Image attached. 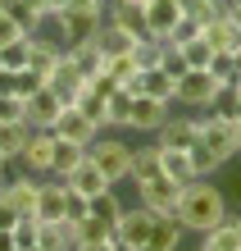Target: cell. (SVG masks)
<instances>
[{"mask_svg": "<svg viewBox=\"0 0 241 251\" xmlns=\"http://www.w3.org/2000/svg\"><path fill=\"white\" fill-rule=\"evenodd\" d=\"M228 192H223L214 178H191L182 187V197H177V224L187 233H205L214 228L219 219H228Z\"/></svg>", "mask_w": 241, "mask_h": 251, "instance_id": "6da1fadb", "label": "cell"}, {"mask_svg": "<svg viewBox=\"0 0 241 251\" xmlns=\"http://www.w3.org/2000/svg\"><path fill=\"white\" fill-rule=\"evenodd\" d=\"M87 160H91L110 183H123L128 169H132V146L123 137H96L91 146H87Z\"/></svg>", "mask_w": 241, "mask_h": 251, "instance_id": "7a4b0ae2", "label": "cell"}, {"mask_svg": "<svg viewBox=\"0 0 241 251\" xmlns=\"http://www.w3.org/2000/svg\"><path fill=\"white\" fill-rule=\"evenodd\" d=\"M150 224H155V210H146V205H123V215H118V224H114V242L128 247V251H146Z\"/></svg>", "mask_w": 241, "mask_h": 251, "instance_id": "3957f363", "label": "cell"}, {"mask_svg": "<svg viewBox=\"0 0 241 251\" xmlns=\"http://www.w3.org/2000/svg\"><path fill=\"white\" fill-rule=\"evenodd\" d=\"M214 92H219V82H214V73H209V69H187L182 78H177V105L191 110V114L209 110Z\"/></svg>", "mask_w": 241, "mask_h": 251, "instance_id": "277c9868", "label": "cell"}, {"mask_svg": "<svg viewBox=\"0 0 241 251\" xmlns=\"http://www.w3.org/2000/svg\"><path fill=\"white\" fill-rule=\"evenodd\" d=\"M196 142L209 146L223 165L237 160V124H219V119H209V114H196Z\"/></svg>", "mask_w": 241, "mask_h": 251, "instance_id": "5b68a950", "label": "cell"}, {"mask_svg": "<svg viewBox=\"0 0 241 251\" xmlns=\"http://www.w3.org/2000/svg\"><path fill=\"white\" fill-rule=\"evenodd\" d=\"M177 197H182V183H173L169 174H155V178L137 183V205L155 215H177Z\"/></svg>", "mask_w": 241, "mask_h": 251, "instance_id": "8992f818", "label": "cell"}, {"mask_svg": "<svg viewBox=\"0 0 241 251\" xmlns=\"http://www.w3.org/2000/svg\"><path fill=\"white\" fill-rule=\"evenodd\" d=\"M105 14H68V9H59L50 14V23H55V37H59V46H82V41H96V27H100Z\"/></svg>", "mask_w": 241, "mask_h": 251, "instance_id": "52a82bcc", "label": "cell"}, {"mask_svg": "<svg viewBox=\"0 0 241 251\" xmlns=\"http://www.w3.org/2000/svg\"><path fill=\"white\" fill-rule=\"evenodd\" d=\"M23 174H37V178H50V165H55V132L50 128H37L23 146Z\"/></svg>", "mask_w": 241, "mask_h": 251, "instance_id": "ba28073f", "label": "cell"}, {"mask_svg": "<svg viewBox=\"0 0 241 251\" xmlns=\"http://www.w3.org/2000/svg\"><path fill=\"white\" fill-rule=\"evenodd\" d=\"M37 197H41V178H37V174H14V178L0 183V201H9L19 215L37 219Z\"/></svg>", "mask_w": 241, "mask_h": 251, "instance_id": "9c48e42d", "label": "cell"}, {"mask_svg": "<svg viewBox=\"0 0 241 251\" xmlns=\"http://www.w3.org/2000/svg\"><path fill=\"white\" fill-rule=\"evenodd\" d=\"M46 87H50V92H55L59 100H64V105H73V100L82 96V87H87V78H82V69L73 64V55H68V50L59 55V64H55V69L46 73Z\"/></svg>", "mask_w": 241, "mask_h": 251, "instance_id": "30bf717a", "label": "cell"}, {"mask_svg": "<svg viewBox=\"0 0 241 251\" xmlns=\"http://www.w3.org/2000/svg\"><path fill=\"white\" fill-rule=\"evenodd\" d=\"M50 132H55L59 142H78V146H91V142L100 137V128L87 119L78 105H64V110H59V119L50 124Z\"/></svg>", "mask_w": 241, "mask_h": 251, "instance_id": "8fae6325", "label": "cell"}, {"mask_svg": "<svg viewBox=\"0 0 241 251\" xmlns=\"http://www.w3.org/2000/svg\"><path fill=\"white\" fill-rule=\"evenodd\" d=\"M59 55H64V46H59V37H46V32H32V46H27V73L46 87V73L59 64Z\"/></svg>", "mask_w": 241, "mask_h": 251, "instance_id": "7c38bea8", "label": "cell"}, {"mask_svg": "<svg viewBox=\"0 0 241 251\" xmlns=\"http://www.w3.org/2000/svg\"><path fill=\"white\" fill-rule=\"evenodd\" d=\"M155 146H164V151H191L196 146V114H169L164 128L155 132Z\"/></svg>", "mask_w": 241, "mask_h": 251, "instance_id": "4fadbf2b", "label": "cell"}, {"mask_svg": "<svg viewBox=\"0 0 241 251\" xmlns=\"http://www.w3.org/2000/svg\"><path fill=\"white\" fill-rule=\"evenodd\" d=\"M59 110H64V100H59L50 87H37L32 96H23V119L32 128H50L59 119Z\"/></svg>", "mask_w": 241, "mask_h": 251, "instance_id": "5bb4252c", "label": "cell"}, {"mask_svg": "<svg viewBox=\"0 0 241 251\" xmlns=\"http://www.w3.org/2000/svg\"><path fill=\"white\" fill-rule=\"evenodd\" d=\"M105 19L118 23L123 32H132L137 41H146V0H110V9H105Z\"/></svg>", "mask_w": 241, "mask_h": 251, "instance_id": "9a60e30c", "label": "cell"}, {"mask_svg": "<svg viewBox=\"0 0 241 251\" xmlns=\"http://www.w3.org/2000/svg\"><path fill=\"white\" fill-rule=\"evenodd\" d=\"M173 114V105H164V100H150V96H132V124L128 128H137V132H155L164 128V119Z\"/></svg>", "mask_w": 241, "mask_h": 251, "instance_id": "2e32d148", "label": "cell"}, {"mask_svg": "<svg viewBox=\"0 0 241 251\" xmlns=\"http://www.w3.org/2000/svg\"><path fill=\"white\" fill-rule=\"evenodd\" d=\"M177 19H182V5L177 0H146V32L155 41H169Z\"/></svg>", "mask_w": 241, "mask_h": 251, "instance_id": "e0dca14e", "label": "cell"}, {"mask_svg": "<svg viewBox=\"0 0 241 251\" xmlns=\"http://www.w3.org/2000/svg\"><path fill=\"white\" fill-rule=\"evenodd\" d=\"M200 251H241V215L219 219L214 228L200 233Z\"/></svg>", "mask_w": 241, "mask_h": 251, "instance_id": "ac0fdd59", "label": "cell"}, {"mask_svg": "<svg viewBox=\"0 0 241 251\" xmlns=\"http://www.w3.org/2000/svg\"><path fill=\"white\" fill-rule=\"evenodd\" d=\"M200 32H205V41H209V50H223V55H241V27L228 19V9H223L214 23H205Z\"/></svg>", "mask_w": 241, "mask_h": 251, "instance_id": "d6986e66", "label": "cell"}, {"mask_svg": "<svg viewBox=\"0 0 241 251\" xmlns=\"http://www.w3.org/2000/svg\"><path fill=\"white\" fill-rule=\"evenodd\" d=\"M137 96L164 100V105H177V82H173L159 64H155V69H141V73H137Z\"/></svg>", "mask_w": 241, "mask_h": 251, "instance_id": "ffe728a7", "label": "cell"}, {"mask_svg": "<svg viewBox=\"0 0 241 251\" xmlns=\"http://www.w3.org/2000/svg\"><path fill=\"white\" fill-rule=\"evenodd\" d=\"M64 178H41V197H37V219L41 224H55L64 219Z\"/></svg>", "mask_w": 241, "mask_h": 251, "instance_id": "44dd1931", "label": "cell"}, {"mask_svg": "<svg viewBox=\"0 0 241 251\" xmlns=\"http://www.w3.org/2000/svg\"><path fill=\"white\" fill-rule=\"evenodd\" d=\"M182 233H187V228L177 224V215H155L146 251H177V247H182Z\"/></svg>", "mask_w": 241, "mask_h": 251, "instance_id": "7402d4cb", "label": "cell"}, {"mask_svg": "<svg viewBox=\"0 0 241 251\" xmlns=\"http://www.w3.org/2000/svg\"><path fill=\"white\" fill-rule=\"evenodd\" d=\"M64 183H68L73 192H82L87 201H91V197H100V192H110V187H114V183H110V178H105V174H100V169L91 165V160H82V165L73 169V174H68Z\"/></svg>", "mask_w": 241, "mask_h": 251, "instance_id": "603a6c76", "label": "cell"}, {"mask_svg": "<svg viewBox=\"0 0 241 251\" xmlns=\"http://www.w3.org/2000/svg\"><path fill=\"white\" fill-rule=\"evenodd\" d=\"M96 46H100V55L110 60V55H128L132 46H137V37L132 32H123L118 23H110V19H100V27H96Z\"/></svg>", "mask_w": 241, "mask_h": 251, "instance_id": "cb8c5ba5", "label": "cell"}, {"mask_svg": "<svg viewBox=\"0 0 241 251\" xmlns=\"http://www.w3.org/2000/svg\"><path fill=\"white\" fill-rule=\"evenodd\" d=\"M27 46H32V32H23L19 41H9V46H0V78H19L27 73Z\"/></svg>", "mask_w": 241, "mask_h": 251, "instance_id": "d4e9b609", "label": "cell"}, {"mask_svg": "<svg viewBox=\"0 0 241 251\" xmlns=\"http://www.w3.org/2000/svg\"><path fill=\"white\" fill-rule=\"evenodd\" d=\"M32 124L27 119H14V124H0V155L5 160H19L23 155V146H27V137H32Z\"/></svg>", "mask_w": 241, "mask_h": 251, "instance_id": "484cf974", "label": "cell"}, {"mask_svg": "<svg viewBox=\"0 0 241 251\" xmlns=\"http://www.w3.org/2000/svg\"><path fill=\"white\" fill-rule=\"evenodd\" d=\"M87 160V146H78V142H59L55 137V165H50V178H68L73 169H78Z\"/></svg>", "mask_w": 241, "mask_h": 251, "instance_id": "4316f807", "label": "cell"}, {"mask_svg": "<svg viewBox=\"0 0 241 251\" xmlns=\"http://www.w3.org/2000/svg\"><path fill=\"white\" fill-rule=\"evenodd\" d=\"M155 174H164V169H159V146H155V142H150V146H137V151H132L128 178H132V183H146V178H155Z\"/></svg>", "mask_w": 241, "mask_h": 251, "instance_id": "83f0119b", "label": "cell"}, {"mask_svg": "<svg viewBox=\"0 0 241 251\" xmlns=\"http://www.w3.org/2000/svg\"><path fill=\"white\" fill-rule=\"evenodd\" d=\"M46 251H73L78 238H73V224L68 219H55V224H41V238H37Z\"/></svg>", "mask_w": 241, "mask_h": 251, "instance_id": "f1b7e54d", "label": "cell"}, {"mask_svg": "<svg viewBox=\"0 0 241 251\" xmlns=\"http://www.w3.org/2000/svg\"><path fill=\"white\" fill-rule=\"evenodd\" d=\"M132 124V92L118 87V92L105 100V128H128Z\"/></svg>", "mask_w": 241, "mask_h": 251, "instance_id": "f546056e", "label": "cell"}, {"mask_svg": "<svg viewBox=\"0 0 241 251\" xmlns=\"http://www.w3.org/2000/svg\"><path fill=\"white\" fill-rule=\"evenodd\" d=\"M73 238H78V247H100V242L114 238V228L100 224L96 215H87V219H78V224H73ZM78 247H73V251H78Z\"/></svg>", "mask_w": 241, "mask_h": 251, "instance_id": "4dcf8cb0", "label": "cell"}, {"mask_svg": "<svg viewBox=\"0 0 241 251\" xmlns=\"http://www.w3.org/2000/svg\"><path fill=\"white\" fill-rule=\"evenodd\" d=\"M68 55H73V64L82 69V78L91 82L96 73H105V55H100V46L96 41H82V46H68Z\"/></svg>", "mask_w": 241, "mask_h": 251, "instance_id": "1f68e13d", "label": "cell"}, {"mask_svg": "<svg viewBox=\"0 0 241 251\" xmlns=\"http://www.w3.org/2000/svg\"><path fill=\"white\" fill-rule=\"evenodd\" d=\"M159 169L169 174L173 183H182V187L196 178V169H191V155H187V151H164V146H159Z\"/></svg>", "mask_w": 241, "mask_h": 251, "instance_id": "d6a6232c", "label": "cell"}, {"mask_svg": "<svg viewBox=\"0 0 241 251\" xmlns=\"http://www.w3.org/2000/svg\"><path fill=\"white\" fill-rule=\"evenodd\" d=\"M87 215H96L100 219V224H118V215H123V201H118V192L110 187V192H100V197H91V201H87Z\"/></svg>", "mask_w": 241, "mask_h": 251, "instance_id": "836d02e7", "label": "cell"}, {"mask_svg": "<svg viewBox=\"0 0 241 251\" xmlns=\"http://www.w3.org/2000/svg\"><path fill=\"white\" fill-rule=\"evenodd\" d=\"M0 9H5L9 19L23 27V32H41V27H46V19H41V14L27 5V0H0Z\"/></svg>", "mask_w": 241, "mask_h": 251, "instance_id": "e575fe53", "label": "cell"}, {"mask_svg": "<svg viewBox=\"0 0 241 251\" xmlns=\"http://www.w3.org/2000/svg\"><path fill=\"white\" fill-rule=\"evenodd\" d=\"M200 114H209V119H219V124H237V87H219L214 100H209V110H200Z\"/></svg>", "mask_w": 241, "mask_h": 251, "instance_id": "d590c367", "label": "cell"}, {"mask_svg": "<svg viewBox=\"0 0 241 251\" xmlns=\"http://www.w3.org/2000/svg\"><path fill=\"white\" fill-rule=\"evenodd\" d=\"M105 73L137 96V64H132V55H110V60H105Z\"/></svg>", "mask_w": 241, "mask_h": 251, "instance_id": "8d00e7d4", "label": "cell"}, {"mask_svg": "<svg viewBox=\"0 0 241 251\" xmlns=\"http://www.w3.org/2000/svg\"><path fill=\"white\" fill-rule=\"evenodd\" d=\"M205 69L214 73V82H219V87H232V82H237V69H241V55H223V50H214Z\"/></svg>", "mask_w": 241, "mask_h": 251, "instance_id": "74e56055", "label": "cell"}, {"mask_svg": "<svg viewBox=\"0 0 241 251\" xmlns=\"http://www.w3.org/2000/svg\"><path fill=\"white\" fill-rule=\"evenodd\" d=\"M182 5V14H191V19H200V27L205 23H214L223 9H228V0H177Z\"/></svg>", "mask_w": 241, "mask_h": 251, "instance_id": "f35d334b", "label": "cell"}, {"mask_svg": "<svg viewBox=\"0 0 241 251\" xmlns=\"http://www.w3.org/2000/svg\"><path fill=\"white\" fill-rule=\"evenodd\" d=\"M187 155H191V169H196V178H214V174L223 169V160H219L214 151H209V146H200V142H196Z\"/></svg>", "mask_w": 241, "mask_h": 251, "instance_id": "ab89813d", "label": "cell"}, {"mask_svg": "<svg viewBox=\"0 0 241 251\" xmlns=\"http://www.w3.org/2000/svg\"><path fill=\"white\" fill-rule=\"evenodd\" d=\"M73 105H78V110H82V114H87V119H91L96 128H105V96H100V92H91V87H82V96L73 100Z\"/></svg>", "mask_w": 241, "mask_h": 251, "instance_id": "60d3db41", "label": "cell"}, {"mask_svg": "<svg viewBox=\"0 0 241 251\" xmlns=\"http://www.w3.org/2000/svg\"><path fill=\"white\" fill-rule=\"evenodd\" d=\"M159 69H164V73H169V78L177 82V78H182V73H187L191 64H187V55H182V50H177V46H173V41H164V60H159Z\"/></svg>", "mask_w": 241, "mask_h": 251, "instance_id": "b9f144b4", "label": "cell"}, {"mask_svg": "<svg viewBox=\"0 0 241 251\" xmlns=\"http://www.w3.org/2000/svg\"><path fill=\"white\" fill-rule=\"evenodd\" d=\"M196 37H200V19H191V14H182V19L173 23V32H169L173 46H187V41H196Z\"/></svg>", "mask_w": 241, "mask_h": 251, "instance_id": "7bdbcfd3", "label": "cell"}, {"mask_svg": "<svg viewBox=\"0 0 241 251\" xmlns=\"http://www.w3.org/2000/svg\"><path fill=\"white\" fill-rule=\"evenodd\" d=\"M177 50L187 55V64H191V69H205V64H209V55H214V50H209V41H205V32L196 37V41H187V46H177Z\"/></svg>", "mask_w": 241, "mask_h": 251, "instance_id": "ee69618b", "label": "cell"}, {"mask_svg": "<svg viewBox=\"0 0 241 251\" xmlns=\"http://www.w3.org/2000/svg\"><path fill=\"white\" fill-rule=\"evenodd\" d=\"M23 119V96H14L9 87H0V124H14Z\"/></svg>", "mask_w": 241, "mask_h": 251, "instance_id": "f6af8a7d", "label": "cell"}, {"mask_svg": "<svg viewBox=\"0 0 241 251\" xmlns=\"http://www.w3.org/2000/svg\"><path fill=\"white\" fill-rule=\"evenodd\" d=\"M68 187V183H64ZM64 219H68V224H78V219H87V197H82V192H64Z\"/></svg>", "mask_w": 241, "mask_h": 251, "instance_id": "bcb514c9", "label": "cell"}, {"mask_svg": "<svg viewBox=\"0 0 241 251\" xmlns=\"http://www.w3.org/2000/svg\"><path fill=\"white\" fill-rule=\"evenodd\" d=\"M68 14H105L110 9V0H64Z\"/></svg>", "mask_w": 241, "mask_h": 251, "instance_id": "7dc6e473", "label": "cell"}, {"mask_svg": "<svg viewBox=\"0 0 241 251\" xmlns=\"http://www.w3.org/2000/svg\"><path fill=\"white\" fill-rule=\"evenodd\" d=\"M19 37H23V27L14 23L5 9H0V46H9V41H19Z\"/></svg>", "mask_w": 241, "mask_h": 251, "instance_id": "c3c4849f", "label": "cell"}, {"mask_svg": "<svg viewBox=\"0 0 241 251\" xmlns=\"http://www.w3.org/2000/svg\"><path fill=\"white\" fill-rule=\"evenodd\" d=\"M19 219H23V215H19V210H14V205H9V201H0V228H5V233H9L14 224H19Z\"/></svg>", "mask_w": 241, "mask_h": 251, "instance_id": "681fc988", "label": "cell"}, {"mask_svg": "<svg viewBox=\"0 0 241 251\" xmlns=\"http://www.w3.org/2000/svg\"><path fill=\"white\" fill-rule=\"evenodd\" d=\"M27 5H32V9L41 14V19H46V23H50V14H55V5H50V0H27Z\"/></svg>", "mask_w": 241, "mask_h": 251, "instance_id": "f907efd6", "label": "cell"}, {"mask_svg": "<svg viewBox=\"0 0 241 251\" xmlns=\"http://www.w3.org/2000/svg\"><path fill=\"white\" fill-rule=\"evenodd\" d=\"M78 251H128V247H118V242L110 238V242H100V247H78Z\"/></svg>", "mask_w": 241, "mask_h": 251, "instance_id": "816d5d0a", "label": "cell"}, {"mask_svg": "<svg viewBox=\"0 0 241 251\" xmlns=\"http://www.w3.org/2000/svg\"><path fill=\"white\" fill-rule=\"evenodd\" d=\"M0 251H19V247H14V238H9L5 228H0Z\"/></svg>", "mask_w": 241, "mask_h": 251, "instance_id": "f5cc1de1", "label": "cell"}, {"mask_svg": "<svg viewBox=\"0 0 241 251\" xmlns=\"http://www.w3.org/2000/svg\"><path fill=\"white\" fill-rule=\"evenodd\" d=\"M228 19H232V23L241 27V9H232V5H228Z\"/></svg>", "mask_w": 241, "mask_h": 251, "instance_id": "db71d44e", "label": "cell"}, {"mask_svg": "<svg viewBox=\"0 0 241 251\" xmlns=\"http://www.w3.org/2000/svg\"><path fill=\"white\" fill-rule=\"evenodd\" d=\"M14 165V160H5V155H0V183H5V169Z\"/></svg>", "mask_w": 241, "mask_h": 251, "instance_id": "11a10c76", "label": "cell"}, {"mask_svg": "<svg viewBox=\"0 0 241 251\" xmlns=\"http://www.w3.org/2000/svg\"><path fill=\"white\" fill-rule=\"evenodd\" d=\"M237 124H241V87H237Z\"/></svg>", "mask_w": 241, "mask_h": 251, "instance_id": "9f6ffc18", "label": "cell"}, {"mask_svg": "<svg viewBox=\"0 0 241 251\" xmlns=\"http://www.w3.org/2000/svg\"><path fill=\"white\" fill-rule=\"evenodd\" d=\"M237 160H241V124H237Z\"/></svg>", "mask_w": 241, "mask_h": 251, "instance_id": "6f0895ef", "label": "cell"}, {"mask_svg": "<svg viewBox=\"0 0 241 251\" xmlns=\"http://www.w3.org/2000/svg\"><path fill=\"white\" fill-rule=\"evenodd\" d=\"M50 5H55V14H59V9H64V0H50Z\"/></svg>", "mask_w": 241, "mask_h": 251, "instance_id": "680465c9", "label": "cell"}, {"mask_svg": "<svg viewBox=\"0 0 241 251\" xmlns=\"http://www.w3.org/2000/svg\"><path fill=\"white\" fill-rule=\"evenodd\" d=\"M228 5H232V9H241V0H228Z\"/></svg>", "mask_w": 241, "mask_h": 251, "instance_id": "91938a15", "label": "cell"}, {"mask_svg": "<svg viewBox=\"0 0 241 251\" xmlns=\"http://www.w3.org/2000/svg\"><path fill=\"white\" fill-rule=\"evenodd\" d=\"M232 87H241V69H237V82H232Z\"/></svg>", "mask_w": 241, "mask_h": 251, "instance_id": "94428289", "label": "cell"}]
</instances>
